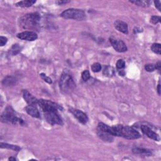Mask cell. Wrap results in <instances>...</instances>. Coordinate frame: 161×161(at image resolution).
Instances as JSON below:
<instances>
[{"label": "cell", "mask_w": 161, "mask_h": 161, "mask_svg": "<svg viewBox=\"0 0 161 161\" xmlns=\"http://www.w3.org/2000/svg\"><path fill=\"white\" fill-rule=\"evenodd\" d=\"M38 105L41 108L43 112L50 110H54V109H57V110L62 109V107L59 105H57V103L47 100H39Z\"/></svg>", "instance_id": "cell-7"}, {"label": "cell", "mask_w": 161, "mask_h": 161, "mask_svg": "<svg viewBox=\"0 0 161 161\" xmlns=\"http://www.w3.org/2000/svg\"><path fill=\"white\" fill-rule=\"evenodd\" d=\"M40 16L38 13H32L21 16L19 20V25L22 28L32 30L37 28L39 25Z\"/></svg>", "instance_id": "cell-2"}, {"label": "cell", "mask_w": 161, "mask_h": 161, "mask_svg": "<svg viewBox=\"0 0 161 161\" xmlns=\"http://www.w3.org/2000/svg\"><path fill=\"white\" fill-rule=\"evenodd\" d=\"M61 16L64 19H72L82 21L86 18V14L82 10L69 8L63 11L61 14Z\"/></svg>", "instance_id": "cell-5"}, {"label": "cell", "mask_w": 161, "mask_h": 161, "mask_svg": "<svg viewBox=\"0 0 161 161\" xmlns=\"http://www.w3.org/2000/svg\"><path fill=\"white\" fill-rule=\"evenodd\" d=\"M8 42V38L5 37H0V46H4Z\"/></svg>", "instance_id": "cell-31"}, {"label": "cell", "mask_w": 161, "mask_h": 161, "mask_svg": "<svg viewBox=\"0 0 161 161\" xmlns=\"http://www.w3.org/2000/svg\"><path fill=\"white\" fill-rule=\"evenodd\" d=\"M140 129L142 131V133L147 135L148 138H150V139L156 141L160 140L159 135L155 131H154L150 127H148V126L142 125L140 126Z\"/></svg>", "instance_id": "cell-11"}, {"label": "cell", "mask_w": 161, "mask_h": 161, "mask_svg": "<svg viewBox=\"0 0 161 161\" xmlns=\"http://www.w3.org/2000/svg\"><path fill=\"white\" fill-rule=\"evenodd\" d=\"M69 1H66V0H62V1H57L55 3L58 4V5H62L64 4H66L69 3Z\"/></svg>", "instance_id": "cell-33"}, {"label": "cell", "mask_w": 161, "mask_h": 161, "mask_svg": "<svg viewBox=\"0 0 161 161\" xmlns=\"http://www.w3.org/2000/svg\"><path fill=\"white\" fill-rule=\"evenodd\" d=\"M1 121L3 123L24 125L25 124L24 120L16 115V113L11 106H8L5 109L1 115Z\"/></svg>", "instance_id": "cell-3"}, {"label": "cell", "mask_w": 161, "mask_h": 161, "mask_svg": "<svg viewBox=\"0 0 161 161\" xmlns=\"http://www.w3.org/2000/svg\"><path fill=\"white\" fill-rule=\"evenodd\" d=\"M82 79L84 81H87L90 79V73L88 70H85L82 73Z\"/></svg>", "instance_id": "cell-28"}, {"label": "cell", "mask_w": 161, "mask_h": 161, "mask_svg": "<svg viewBox=\"0 0 161 161\" xmlns=\"http://www.w3.org/2000/svg\"><path fill=\"white\" fill-rule=\"evenodd\" d=\"M145 69L147 72H153L156 70V65L152 64H148L145 66Z\"/></svg>", "instance_id": "cell-29"}, {"label": "cell", "mask_w": 161, "mask_h": 161, "mask_svg": "<svg viewBox=\"0 0 161 161\" xmlns=\"http://www.w3.org/2000/svg\"><path fill=\"white\" fill-rule=\"evenodd\" d=\"M76 83L70 74L64 72L61 76L59 80V87L62 93L69 94L75 89Z\"/></svg>", "instance_id": "cell-4"}, {"label": "cell", "mask_w": 161, "mask_h": 161, "mask_svg": "<svg viewBox=\"0 0 161 161\" xmlns=\"http://www.w3.org/2000/svg\"><path fill=\"white\" fill-rule=\"evenodd\" d=\"M160 20L161 18L159 16H152L151 18V22H152V24L154 25H156L158 23L160 22Z\"/></svg>", "instance_id": "cell-30"}, {"label": "cell", "mask_w": 161, "mask_h": 161, "mask_svg": "<svg viewBox=\"0 0 161 161\" xmlns=\"http://www.w3.org/2000/svg\"><path fill=\"white\" fill-rule=\"evenodd\" d=\"M114 136L122 137L126 139L134 140L141 137L139 131L128 125H117L113 126Z\"/></svg>", "instance_id": "cell-1"}, {"label": "cell", "mask_w": 161, "mask_h": 161, "mask_svg": "<svg viewBox=\"0 0 161 161\" xmlns=\"http://www.w3.org/2000/svg\"><path fill=\"white\" fill-rule=\"evenodd\" d=\"M25 110L27 113L33 118H38L40 117V114L39 111L37 108L36 106H32V105H28L25 108Z\"/></svg>", "instance_id": "cell-15"}, {"label": "cell", "mask_w": 161, "mask_h": 161, "mask_svg": "<svg viewBox=\"0 0 161 161\" xmlns=\"http://www.w3.org/2000/svg\"><path fill=\"white\" fill-rule=\"evenodd\" d=\"M114 27H115V28L118 31L122 32L124 34L129 33L128 25L127 24H126L125 22L122 20H117L114 21Z\"/></svg>", "instance_id": "cell-13"}, {"label": "cell", "mask_w": 161, "mask_h": 161, "mask_svg": "<svg viewBox=\"0 0 161 161\" xmlns=\"http://www.w3.org/2000/svg\"><path fill=\"white\" fill-rule=\"evenodd\" d=\"M36 3V1H31V0H27V1H19L16 4L17 7H23V8H26V7H30L32 6Z\"/></svg>", "instance_id": "cell-21"}, {"label": "cell", "mask_w": 161, "mask_h": 161, "mask_svg": "<svg viewBox=\"0 0 161 161\" xmlns=\"http://www.w3.org/2000/svg\"><path fill=\"white\" fill-rule=\"evenodd\" d=\"M91 69L94 72H98L101 70V65L98 62L94 63L91 66Z\"/></svg>", "instance_id": "cell-25"}, {"label": "cell", "mask_w": 161, "mask_h": 161, "mask_svg": "<svg viewBox=\"0 0 161 161\" xmlns=\"http://www.w3.org/2000/svg\"><path fill=\"white\" fill-rule=\"evenodd\" d=\"M21 50V47L18 44H15L12 46V47L10 50V53L12 55H15L18 54Z\"/></svg>", "instance_id": "cell-23"}, {"label": "cell", "mask_w": 161, "mask_h": 161, "mask_svg": "<svg viewBox=\"0 0 161 161\" xmlns=\"http://www.w3.org/2000/svg\"><path fill=\"white\" fill-rule=\"evenodd\" d=\"M117 67L118 69L122 70L125 67V62L122 59H119L117 62Z\"/></svg>", "instance_id": "cell-27"}, {"label": "cell", "mask_w": 161, "mask_h": 161, "mask_svg": "<svg viewBox=\"0 0 161 161\" xmlns=\"http://www.w3.org/2000/svg\"><path fill=\"white\" fill-rule=\"evenodd\" d=\"M157 93H158V95L160 96V80L159 81V84L157 85Z\"/></svg>", "instance_id": "cell-35"}, {"label": "cell", "mask_w": 161, "mask_h": 161, "mask_svg": "<svg viewBox=\"0 0 161 161\" xmlns=\"http://www.w3.org/2000/svg\"><path fill=\"white\" fill-rule=\"evenodd\" d=\"M97 135H98V137L100 138V139L104 142H112L114 140L113 135H110V134H108V133H106V132L97 130Z\"/></svg>", "instance_id": "cell-17"}, {"label": "cell", "mask_w": 161, "mask_h": 161, "mask_svg": "<svg viewBox=\"0 0 161 161\" xmlns=\"http://www.w3.org/2000/svg\"><path fill=\"white\" fill-rule=\"evenodd\" d=\"M130 2L142 7H148L151 4V1L146 0H134V1H130Z\"/></svg>", "instance_id": "cell-22"}, {"label": "cell", "mask_w": 161, "mask_h": 161, "mask_svg": "<svg viewBox=\"0 0 161 161\" xmlns=\"http://www.w3.org/2000/svg\"><path fill=\"white\" fill-rule=\"evenodd\" d=\"M97 130L106 132V133H108L113 136H114L113 126H110L103 123H98V125H97Z\"/></svg>", "instance_id": "cell-18"}, {"label": "cell", "mask_w": 161, "mask_h": 161, "mask_svg": "<svg viewBox=\"0 0 161 161\" xmlns=\"http://www.w3.org/2000/svg\"><path fill=\"white\" fill-rule=\"evenodd\" d=\"M161 45L158 43H154L151 46V50L154 53H156L158 55L161 54Z\"/></svg>", "instance_id": "cell-24"}, {"label": "cell", "mask_w": 161, "mask_h": 161, "mask_svg": "<svg viewBox=\"0 0 161 161\" xmlns=\"http://www.w3.org/2000/svg\"><path fill=\"white\" fill-rule=\"evenodd\" d=\"M17 83H18V79L15 76H7L2 80V84L4 86H13L16 85Z\"/></svg>", "instance_id": "cell-16"}, {"label": "cell", "mask_w": 161, "mask_h": 161, "mask_svg": "<svg viewBox=\"0 0 161 161\" xmlns=\"http://www.w3.org/2000/svg\"><path fill=\"white\" fill-rule=\"evenodd\" d=\"M69 112L73 114L74 117L78 120V121L80 123L85 125L88 122V117L87 116V114L83 112L82 111L78 110V109L70 108Z\"/></svg>", "instance_id": "cell-9"}, {"label": "cell", "mask_w": 161, "mask_h": 161, "mask_svg": "<svg viewBox=\"0 0 161 161\" xmlns=\"http://www.w3.org/2000/svg\"><path fill=\"white\" fill-rule=\"evenodd\" d=\"M109 40L113 49L118 52H125L127 51V47L123 40L113 37H110Z\"/></svg>", "instance_id": "cell-8"}, {"label": "cell", "mask_w": 161, "mask_h": 161, "mask_svg": "<svg viewBox=\"0 0 161 161\" xmlns=\"http://www.w3.org/2000/svg\"><path fill=\"white\" fill-rule=\"evenodd\" d=\"M103 75H105L106 77L111 78L114 75V68L111 66H106L104 67V69H103Z\"/></svg>", "instance_id": "cell-19"}, {"label": "cell", "mask_w": 161, "mask_h": 161, "mask_svg": "<svg viewBox=\"0 0 161 161\" xmlns=\"http://www.w3.org/2000/svg\"><path fill=\"white\" fill-rule=\"evenodd\" d=\"M23 96L28 105L37 106V105H38V100L27 90H24L23 91Z\"/></svg>", "instance_id": "cell-12"}, {"label": "cell", "mask_w": 161, "mask_h": 161, "mask_svg": "<svg viewBox=\"0 0 161 161\" xmlns=\"http://www.w3.org/2000/svg\"><path fill=\"white\" fill-rule=\"evenodd\" d=\"M132 152L134 154H137V155H140V156H147L150 157L152 156V152L151 150H148V149L146 148H139V147H135L132 149Z\"/></svg>", "instance_id": "cell-14"}, {"label": "cell", "mask_w": 161, "mask_h": 161, "mask_svg": "<svg viewBox=\"0 0 161 161\" xmlns=\"http://www.w3.org/2000/svg\"><path fill=\"white\" fill-rule=\"evenodd\" d=\"M0 147H1V148L11 149V150H13V151H17V152H18L21 150V148L18 146L12 145V144H8V143H3V142L0 143Z\"/></svg>", "instance_id": "cell-20"}, {"label": "cell", "mask_w": 161, "mask_h": 161, "mask_svg": "<svg viewBox=\"0 0 161 161\" xmlns=\"http://www.w3.org/2000/svg\"><path fill=\"white\" fill-rule=\"evenodd\" d=\"M40 77H41V78L44 80L45 82L49 84H52V79L49 77H48L47 75H46L44 73H41L40 74Z\"/></svg>", "instance_id": "cell-26"}, {"label": "cell", "mask_w": 161, "mask_h": 161, "mask_svg": "<svg viewBox=\"0 0 161 161\" xmlns=\"http://www.w3.org/2000/svg\"><path fill=\"white\" fill-rule=\"evenodd\" d=\"M8 160H13V161H15V160H16V159L15 157H10V158L8 159Z\"/></svg>", "instance_id": "cell-37"}, {"label": "cell", "mask_w": 161, "mask_h": 161, "mask_svg": "<svg viewBox=\"0 0 161 161\" xmlns=\"http://www.w3.org/2000/svg\"><path fill=\"white\" fill-rule=\"evenodd\" d=\"M16 37L19 39L27 40V41H34L37 39V34L32 31H25L17 34Z\"/></svg>", "instance_id": "cell-10"}, {"label": "cell", "mask_w": 161, "mask_h": 161, "mask_svg": "<svg viewBox=\"0 0 161 161\" xmlns=\"http://www.w3.org/2000/svg\"><path fill=\"white\" fill-rule=\"evenodd\" d=\"M118 74L120 76H124L125 75V72L123 71V70H120L118 71Z\"/></svg>", "instance_id": "cell-36"}, {"label": "cell", "mask_w": 161, "mask_h": 161, "mask_svg": "<svg viewBox=\"0 0 161 161\" xmlns=\"http://www.w3.org/2000/svg\"><path fill=\"white\" fill-rule=\"evenodd\" d=\"M156 65V69L158 70L159 72L160 71V69H161V62H157Z\"/></svg>", "instance_id": "cell-34"}, {"label": "cell", "mask_w": 161, "mask_h": 161, "mask_svg": "<svg viewBox=\"0 0 161 161\" xmlns=\"http://www.w3.org/2000/svg\"><path fill=\"white\" fill-rule=\"evenodd\" d=\"M45 120L52 125H63V120L60 115L57 109H54L43 112Z\"/></svg>", "instance_id": "cell-6"}, {"label": "cell", "mask_w": 161, "mask_h": 161, "mask_svg": "<svg viewBox=\"0 0 161 161\" xmlns=\"http://www.w3.org/2000/svg\"><path fill=\"white\" fill-rule=\"evenodd\" d=\"M154 4L156 8H157L159 11H161V2L160 1H155Z\"/></svg>", "instance_id": "cell-32"}]
</instances>
